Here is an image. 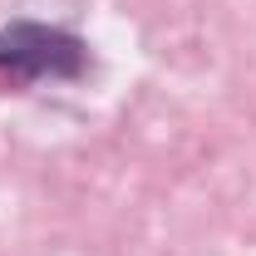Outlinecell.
<instances>
[{"mask_svg":"<svg viewBox=\"0 0 256 256\" xmlns=\"http://www.w3.org/2000/svg\"><path fill=\"white\" fill-rule=\"evenodd\" d=\"M84 69V44L50 25H10L0 30V89L60 84Z\"/></svg>","mask_w":256,"mask_h":256,"instance_id":"1","label":"cell"}]
</instances>
